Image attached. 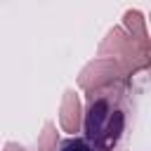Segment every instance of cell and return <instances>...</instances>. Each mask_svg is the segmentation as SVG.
<instances>
[{
  "label": "cell",
  "mask_w": 151,
  "mask_h": 151,
  "mask_svg": "<svg viewBox=\"0 0 151 151\" xmlns=\"http://www.w3.org/2000/svg\"><path fill=\"white\" fill-rule=\"evenodd\" d=\"M59 151H94V149L87 144V139L71 137V139H66V142H61V144H59Z\"/></svg>",
  "instance_id": "6"
},
{
  "label": "cell",
  "mask_w": 151,
  "mask_h": 151,
  "mask_svg": "<svg viewBox=\"0 0 151 151\" xmlns=\"http://www.w3.org/2000/svg\"><path fill=\"white\" fill-rule=\"evenodd\" d=\"M132 116L130 92L123 80L99 85L87 92L85 139L94 151H116L127 134Z\"/></svg>",
  "instance_id": "1"
},
{
  "label": "cell",
  "mask_w": 151,
  "mask_h": 151,
  "mask_svg": "<svg viewBox=\"0 0 151 151\" xmlns=\"http://www.w3.org/2000/svg\"><path fill=\"white\" fill-rule=\"evenodd\" d=\"M123 21H125V28L130 31V38H134V40L142 42V45H149V33H146V24H144L142 12L127 9V12L123 14Z\"/></svg>",
  "instance_id": "4"
},
{
  "label": "cell",
  "mask_w": 151,
  "mask_h": 151,
  "mask_svg": "<svg viewBox=\"0 0 151 151\" xmlns=\"http://www.w3.org/2000/svg\"><path fill=\"white\" fill-rule=\"evenodd\" d=\"M59 123H61L64 132H68V134H76L80 127V99L73 90L64 92L61 109H59Z\"/></svg>",
  "instance_id": "3"
},
{
  "label": "cell",
  "mask_w": 151,
  "mask_h": 151,
  "mask_svg": "<svg viewBox=\"0 0 151 151\" xmlns=\"http://www.w3.org/2000/svg\"><path fill=\"white\" fill-rule=\"evenodd\" d=\"M38 146H40V151H57V132H54L52 123H45V130L38 139Z\"/></svg>",
  "instance_id": "5"
},
{
  "label": "cell",
  "mask_w": 151,
  "mask_h": 151,
  "mask_svg": "<svg viewBox=\"0 0 151 151\" xmlns=\"http://www.w3.org/2000/svg\"><path fill=\"white\" fill-rule=\"evenodd\" d=\"M116 57V64H125V73L130 68H146L149 66V45L137 42L134 38L125 35L120 28L109 31L106 40L99 47V57Z\"/></svg>",
  "instance_id": "2"
},
{
  "label": "cell",
  "mask_w": 151,
  "mask_h": 151,
  "mask_svg": "<svg viewBox=\"0 0 151 151\" xmlns=\"http://www.w3.org/2000/svg\"><path fill=\"white\" fill-rule=\"evenodd\" d=\"M5 151H26V149L19 146V144H14V142H9V144H5Z\"/></svg>",
  "instance_id": "7"
}]
</instances>
